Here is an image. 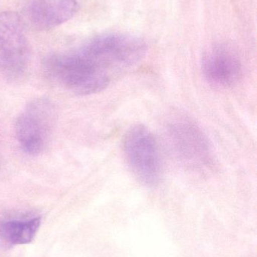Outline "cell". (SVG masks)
<instances>
[{"label":"cell","instance_id":"cell-4","mask_svg":"<svg viewBox=\"0 0 257 257\" xmlns=\"http://www.w3.org/2000/svg\"><path fill=\"white\" fill-rule=\"evenodd\" d=\"M30 51L19 15L13 11L0 12V69L10 76L22 75L28 65Z\"/></svg>","mask_w":257,"mask_h":257},{"label":"cell","instance_id":"cell-2","mask_svg":"<svg viewBox=\"0 0 257 257\" xmlns=\"http://www.w3.org/2000/svg\"><path fill=\"white\" fill-rule=\"evenodd\" d=\"M125 158L135 176L148 186L158 184L162 175V163L158 143L152 133L142 124L134 125L123 141Z\"/></svg>","mask_w":257,"mask_h":257},{"label":"cell","instance_id":"cell-6","mask_svg":"<svg viewBox=\"0 0 257 257\" xmlns=\"http://www.w3.org/2000/svg\"><path fill=\"white\" fill-rule=\"evenodd\" d=\"M79 7V0H30L27 13L36 28H55L72 18Z\"/></svg>","mask_w":257,"mask_h":257},{"label":"cell","instance_id":"cell-3","mask_svg":"<svg viewBox=\"0 0 257 257\" xmlns=\"http://www.w3.org/2000/svg\"><path fill=\"white\" fill-rule=\"evenodd\" d=\"M55 118V109L47 99H36L26 107L15 124L17 139L24 152L37 156L45 151Z\"/></svg>","mask_w":257,"mask_h":257},{"label":"cell","instance_id":"cell-7","mask_svg":"<svg viewBox=\"0 0 257 257\" xmlns=\"http://www.w3.org/2000/svg\"><path fill=\"white\" fill-rule=\"evenodd\" d=\"M40 224V217L6 222L0 225V237L11 245L29 244L36 236Z\"/></svg>","mask_w":257,"mask_h":257},{"label":"cell","instance_id":"cell-5","mask_svg":"<svg viewBox=\"0 0 257 257\" xmlns=\"http://www.w3.org/2000/svg\"><path fill=\"white\" fill-rule=\"evenodd\" d=\"M202 71L207 81L217 87H228L239 81L242 73L241 61L229 48L216 46L202 60Z\"/></svg>","mask_w":257,"mask_h":257},{"label":"cell","instance_id":"cell-1","mask_svg":"<svg viewBox=\"0 0 257 257\" xmlns=\"http://www.w3.org/2000/svg\"><path fill=\"white\" fill-rule=\"evenodd\" d=\"M169 145L178 160L187 167L202 170L213 160L212 148L202 128L189 117L179 116L167 125Z\"/></svg>","mask_w":257,"mask_h":257}]
</instances>
